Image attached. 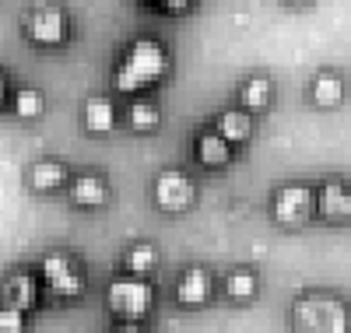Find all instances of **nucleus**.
<instances>
[{
  "mask_svg": "<svg viewBox=\"0 0 351 333\" xmlns=\"http://www.w3.org/2000/svg\"><path fill=\"white\" fill-rule=\"evenodd\" d=\"M169 67V53L158 39L152 36H141L134 39L120 60H116V67H112V88H120V92H137V88H148L155 84Z\"/></svg>",
  "mask_w": 351,
  "mask_h": 333,
  "instance_id": "obj_1",
  "label": "nucleus"
},
{
  "mask_svg": "<svg viewBox=\"0 0 351 333\" xmlns=\"http://www.w3.org/2000/svg\"><path fill=\"white\" fill-rule=\"evenodd\" d=\"M291 333H351V309L337 295L309 291L291 306Z\"/></svg>",
  "mask_w": 351,
  "mask_h": 333,
  "instance_id": "obj_2",
  "label": "nucleus"
},
{
  "mask_svg": "<svg viewBox=\"0 0 351 333\" xmlns=\"http://www.w3.org/2000/svg\"><path fill=\"white\" fill-rule=\"evenodd\" d=\"M106 301H109V309L120 316V319H144L152 312V301H155V291L148 281H137V278H116L106 291Z\"/></svg>",
  "mask_w": 351,
  "mask_h": 333,
  "instance_id": "obj_3",
  "label": "nucleus"
},
{
  "mask_svg": "<svg viewBox=\"0 0 351 333\" xmlns=\"http://www.w3.org/2000/svg\"><path fill=\"white\" fill-rule=\"evenodd\" d=\"M25 36L32 42H39V46H60L71 36V18H67L64 8H56V4L32 8L25 14Z\"/></svg>",
  "mask_w": 351,
  "mask_h": 333,
  "instance_id": "obj_4",
  "label": "nucleus"
},
{
  "mask_svg": "<svg viewBox=\"0 0 351 333\" xmlns=\"http://www.w3.org/2000/svg\"><path fill=\"white\" fill-rule=\"evenodd\" d=\"M313 207H316V193L302 183H288L274 193V204H271V214L278 225L285 228H299L313 218Z\"/></svg>",
  "mask_w": 351,
  "mask_h": 333,
  "instance_id": "obj_5",
  "label": "nucleus"
},
{
  "mask_svg": "<svg viewBox=\"0 0 351 333\" xmlns=\"http://www.w3.org/2000/svg\"><path fill=\"white\" fill-rule=\"evenodd\" d=\"M43 281L64 298H74L84 291V278H81V267L74 263L71 253H46L43 256Z\"/></svg>",
  "mask_w": 351,
  "mask_h": 333,
  "instance_id": "obj_6",
  "label": "nucleus"
},
{
  "mask_svg": "<svg viewBox=\"0 0 351 333\" xmlns=\"http://www.w3.org/2000/svg\"><path fill=\"white\" fill-rule=\"evenodd\" d=\"M155 204L162 210H183L193 204V183H190V175L180 172V169H165L158 172L155 179Z\"/></svg>",
  "mask_w": 351,
  "mask_h": 333,
  "instance_id": "obj_7",
  "label": "nucleus"
},
{
  "mask_svg": "<svg viewBox=\"0 0 351 333\" xmlns=\"http://www.w3.org/2000/svg\"><path fill=\"white\" fill-rule=\"evenodd\" d=\"M316 210L327 221H351V186L344 179H327L316 190Z\"/></svg>",
  "mask_w": 351,
  "mask_h": 333,
  "instance_id": "obj_8",
  "label": "nucleus"
},
{
  "mask_svg": "<svg viewBox=\"0 0 351 333\" xmlns=\"http://www.w3.org/2000/svg\"><path fill=\"white\" fill-rule=\"evenodd\" d=\"M193 155L204 169H221L232 162V140L221 130H204V134H197Z\"/></svg>",
  "mask_w": 351,
  "mask_h": 333,
  "instance_id": "obj_9",
  "label": "nucleus"
},
{
  "mask_svg": "<svg viewBox=\"0 0 351 333\" xmlns=\"http://www.w3.org/2000/svg\"><path fill=\"white\" fill-rule=\"evenodd\" d=\"M176 298H180L183 306H204V301L211 298V274L204 267H190L180 278V284H176Z\"/></svg>",
  "mask_w": 351,
  "mask_h": 333,
  "instance_id": "obj_10",
  "label": "nucleus"
},
{
  "mask_svg": "<svg viewBox=\"0 0 351 333\" xmlns=\"http://www.w3.org/2000/svg\"><path fill=\"white\" fill-rule=\"evenodd\" d=\"M0 295H4V301H8V306H14V309H32L36 298H39V288H36V278L21 270V274H11L4 281Z\"/></svg>",
  "mask_w": 351,
  "mask_h": 333,
  "instance_id": "obj_11",
  "label": "nucleus"
},
{
  "mask_svg": "<svg viewBox=\"0 0 351 333\" xmlns=\"http://www.w3.org/2000/svg\"><path fill=\"white\" fill-rule=\"evenodd\" d=\"M71 200L77 207H102L106 204V183H102V175H92V172L77 175L74 186H71Z\"/></svg>",
  "mask_w": 351,
  "mask_h": 333,
  "instance_id": "obj_12",
  "label": "nucleus"
},
{
  "mask_svg": "<svg viewBox=\"0 0 351 333\" xmlns=\"http://www.w3.org/2000/svg\"><path fill=\"white\" fill-rule=\"evenodd\" d=\"M271 99H274V84H271V77H250V81H243V88H239V106L250 109V112L267 109Z\"/></svg>",
  "mask_w": 351,
  "mask_h": 333,
  "instance_id": "obj_13",
  "label": "nucleus"
},
{
  "mask_svg": "<svg viewBox=\"0 0 351 333\" xmlns=\"http://www.w3.org/2000/svg\"><path fill=\"white\" fill-rule=\"evenodd\" d=\"M313 102L324 106V109L341 106V102H344V81H341L337 74H330V71L316 74V77H313Z\"/></svg>",
  "mask_w": 351,
  "mask_h": 333,
  "instance_id": "obj_14",
  "label": "nucleus"
},
{
  "mask_svg": "<svg viewBox=\"0 0 351 333\" xmlns=\"http://www.w3.org/2000/svg\"><path fill=\"white\" fill-rule=\"evenodd\" d=\"M64 179H67V165L53 162V158H43L28 169V183L36 190H56V186H64Z\"/></svg>",
  "mask_w": 351,
  "mask_h": 333,
  "instance_id": "obj_15",
  "label": "nucleus"
},
{
  "mask_svg": "<svg viewBox=\"0 0 351 333\" xmlns=\"http://www.w3.org/2000/svg\"><path fill=\"white\" fill-rule=\"evenodd\" d=\"M84 127L92 130V134H109L112 127H116V109H112V102L109 99H88V106H84Z\"/></svg>",
  "mask_w": 351,
  "mask_h": 333,
  "instance_id": "obj_16",
  "label": "nucleus"
},
{
  "mask_svg": "<svg viewBox=\"0 0 351 333\" xmlns=\"http://www.w3.org/2000/svg\"><path fill=\"white\" fill-rule=\"evenodd\" d=\"M218 130H221L232 144H239V140H250V134H253V119H250L246 109H225V112L218 116Z\"/></svg>",
  "mask_w": 351,
  "mask_h": 333,
  "instance_id": "obj_17",
  "label": "nucleus"
},
{
  "mask_svg": "<svg viewBox=\"0 0 351 333\" xmlns=\"http://www.w3.org/2000/svg\"><path fill=\"white\" fill-rule=\"evenodd\" d=\"M43 109H46V99H43L39 88H18V92H14V112H18L21 119H32V116H39Z\"/></svg>",
  "mask_w": 351,
  "mask_h": 333,
  "instance_id": "obj_18",
  "label": "nucleus"
},
{
  "mask_svg": "<svg viewBox=\"0 0 351 333\" xmlns=\"http://www.w3.org/2000/svg\"><path fill=\"white\" fill-rule=\"evenodd\" d=\"M158 263V253L152 242H137V246L127 253V267L134 270V274H148V270Z\"/></svg>",
  "mask_w": 351,
  "mask_h": 333,
  "instance_id": "obj_19",
  "label": "nucleus"
},
{
  "mask_svg": "<svg viewBox=\"0 0 351 333\" xmlns=\"http://www.w3.org/2000/svg\"><path fill=\"white\" fill-rule=\"evenodd\" d=\"M225 288H228L232 298H253L256 295V278L250 274V270H232Z\"/></svg>",
  "mask_w": 351,
  "mask_h": 333,
  "instance_id": "obj_20",
  "label": "nucleus"
},
{
  "mask_svg": "<svg viewBox=\"0 0 351 333\" xmlns=\"http://www.w3.org/2000/svg\"><path fill=\"white\" fill-rule=\"evenodd\" d=\"M130 123H134L137 130L158 127V109H155L152 102H134V106H130Z\"/></svg>",
  "mask_w": 351,
  "mask_h": 333,
  "instance_id": "obj_21",
  "label": "nucleus"
},
{
  "mask_svg": "<svg viewBox=\"0 0 351 333\" xmlns=\"http://www.w3.org/2000/svg\"><path fill=\"white\" fill-rule=\"evenodd\" d=\"M25 330V309H14V306H0V333H21Z\"/></svg>",
  "mask_w": 351,
  "mask_h": 333,
  "instance_id": "obj_22",
  "label": "nucleus"
},
{
  "mask_svg": "<svg viewBox=\"0 0 351 333\" xmlns=\"http://www.w3.org/2000/svg\"><path fill=\"white\" fill-rule=\"evenodd\" d=\"M152 4H155L158 11H165V14H180V11L190 8V0H152Z\"/></svg>",
  "mask_w": 351,
  "mask_h": 333,
  "instance_id": "obj_23",
  "label": "nucleus"
},
{
  "mask_svg": "<svg viewBox=\"0 0 351 333\" xmlns=\"http://www.w3.org/2000/svg\"><path fill=\"white\" fill-rule=\"evenodd\" d=\"M116 333H144V330H141V326H134V323L127 319L123 326H116Z\"/></svg>",
  "mask_w": 351,
  "mask_h": 333,
  "instance_id": "obj_24",
  "label": "nucleus"
},
{
  "mask_svg": "<svg viewBox=\"0 0 351 333\" xmlns=\"http://www.w3.org/2000/svg\"><path fill=\"white\" fill-rule=\"evenodd\" d=\"M4 84L8 81H4V71H0V102H4Z\"/></svg>",
  "mask_w": 351,
  "mask_h": 333,
  "instance_id": "obj_25",
  "label": "nucleus"
},
{
  "mask_svg": "<svg viewBox=\"0 0 351 333\" xmlns=\"http://www.w3.org/2000/svg\"><path fill=\"white\" fill-rule=\"evenodd\" d=\"M288 4H309V0H288Z\"/></svg>",
  "mask_w": 351,
  "mask_h": 333,
  "instance_id": "obj_26",
  "label": "nucleus"
}]
</instances>
